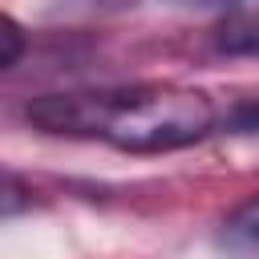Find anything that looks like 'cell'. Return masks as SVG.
<instances>
[{"instance_id":"2","label":"cell","mask_w":259,"mask_h":259,"mask_svg":"<svg viewBox=\"0 0 259 259\" xmlns=\"http://www.w3.org/2000/svg\"><path fill=\"white\" fill-rule=\"evenodd\" d=\"M214 45L231 57H259V0H231L214 24Z\"/></svg>"},{"instance_id":"5","label":"cell","mask_w":259,"mask_h":259,"mask_svg":"<svg viewBox=\"0 0 259 259\" xmlns=\"http://www.w3.org/2000/svg\"><path fill=\"white\" fill-rule=\"evenodd\" d=\"M178 4H194V8H219V4H223V8H227L231 0H178Z\"/></svg>"},{"instance_id":"3","label":"cell","mask_w":259,"mask_h":259,"mask_svg":"<svg viewBox=\"0 0 259 259\" xmlns=\"http://www.w3.org/2000/svg\"><path fill=\"white\" fill-rule=\"evenodd\" d=\"M219 247L231 259H259V194L239 202L223 227H219Z\"/></svg>"},{"instance_id":"1","label":"cell","mask_w":259,"mask_h":259,"mask_svg":"<svg viewBox=\"0 0 259 259\" xmlns=\"http://www.w3.org/2000/svg\"><path fill=\"white\" fill-rule=\"evenodd\" d=\"M24 117L45 134L101 138L117 150L158 154L202 142L219 113L214 101L182 85H134L97 93H45L24 105Z\"/></svg>"},{"instance_id":"4","label":"cell","mask_w":259,"mask_h":259,"mask_svg":"<svg viewBox=\"0 0 259 259\" xmlns=\"http://www.w3.org/2000/svg\"><path fill=\"white\" fill-rule=\"evenodd\" d=\"M0 36H4V57H0V65H4V69H12V65L20 61V45H24V40H20V28H16V20H12V16H4V20H0Z\"/></svg>"}]
</instances>
